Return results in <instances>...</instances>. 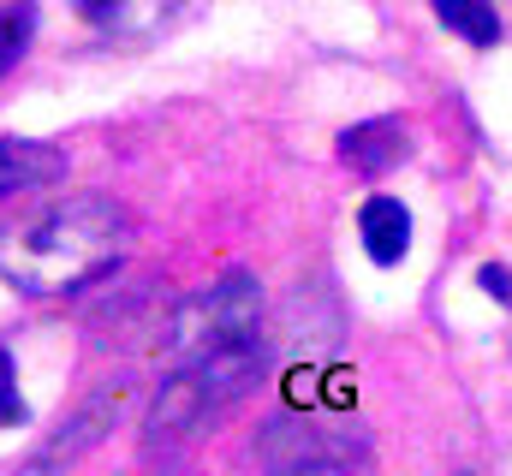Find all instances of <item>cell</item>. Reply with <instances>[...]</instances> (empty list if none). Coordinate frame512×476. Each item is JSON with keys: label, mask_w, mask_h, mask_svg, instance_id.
<instances>
[{"label": "cell", "mask_w": 512, "mask_h": 476, "mask_svg": "<svg viewBox=\"0 0 512 476\" xmlns=\"http://www.w3.org/2000/svg\"><path fill=\"white\" fill-rule=\"evenodd\" d=\"M126 238L131 215L114 197L78 191L0 233V280H12L18 292H72L114 268L126 256Z\"/></svg>", "instance_id": "cell-1"}, {"label": "cell", "mask_w": 512, "mask_h": 476, "mask_svg": "<svg viewBox=\"0 0 512 476\" xmlns=\"http://www.w3.org/2000/svg\"><path fill=\"white\" fill-rule=\"evenodd\" d=\"M268 369V340L262 334H239V340H221L209 352L179 357V369L161 381L155 405H149V441H185L197 435L209 417L233 411L245 393L256 387V375Z\"/></svg>", "instance_id": "cell-2"}, {"label": "cell", "mask_w": 512, "mask_h": 476, "mask_svg": "<svg viewBox=\"0 0 512 476\" xmlns=\"http://www.w3.org/2000/svg\"><path fill=\"white\" fill-rule=\"evenodd\" d=\"M256 316H262V292H256V280L251 274H227V280L191 292V298L173 310V322H167V352L191 357V352L221 346V340H239V334H251L256 328Z\"/></svg>", "instance_id": "cell-3"}, {"label": "cell", "mask_w": 512, "mask_h": 476, "mask_svg": "<svg viewBox=\"0 0 512 476\" xmlns=\"http://www.w3.org/2000/svg\"><path fill=\"white\" fill-rule=\"evenodd\" d=\"M262 459L274 476H364L370 459L352 435H334L322 423H274L262 435Z\"/></svg>", "instance_id": "cell-4"}, {"label": "cell", "mask_w": 512, "mask_h": 476, "mask_svg": "<svg viewBox=\"0 0 512 476\" xmlns=\"http://www.w3.org/2000/svg\"><path fill=\"white\" fill-rule=\"evenodd\" d=\"M405 155H411V143H405L399 119H364V125H352L340 137V161L352 173H364V179H382L387 167H399Z\"/></svg>", "instance_id": "cell-5"}, {"label": "cell", "mask_w": 512, "mask_h": 476, "mask_svg": "<svg viewBox=\"0 0 512 476\" xmlns=\"http://www.w3.org/2000/svg\"><path fill=\"white\" fill-rule=\"evenodd\" d=\"M66 173V155L54 143H30V137H0V203L24 197L36 185H54Z\"/></svg>", "instance_id": "cell-6"}, {"label": "cell", "mask_w": 512, "mask_h": 476, "mask_svg": "<svg viewBox=\"0 0 512 476\" xmlns=\"http://www.w3.org/2000/svg\"><path fill=\"white\" fill-rule=\"evenodd\" d=\"M358 233H364V250L387 268V262H399L411 250V215H405L399 197H370L358 209Z\"/></svg>", "instance_id": "cell-7"}, {"label": "cell", "mask_w": 512, "mask_h": 476, "mask_svg": "<svg viewBox=\"0 0 512 476\" xmlns=\"http://www.w3.org/2000/svg\"><path fill=\"white\" fill-rule=\"evenodd\" d=\"M435 18H441L447 30H459L471 48H495V42H501L495 0H435Z\"/></svg>", "instance_id": "cell-8"}, {"label": "cell", "mask_w": 512, "mask_h": 476, "mask_svg": "<svg viewBox=\"0 0 512 476\" xmlns=\"http://www.w3.org/2000/svg\"><path fill=\"white\" fill-rule=\"evenodd\" d=\"M30 30H36V6L30 0H18V6H6L0 12V78L18 66V54L30 48Z\"/></svg>", "instance_id": "cell-9"}, {"label": "cell", "mask_w": 512, "mask_h": 476, "mask_svg": "<svg viewBox=\"0 0 512 476\" xmlns=\"http://www.w3.org/2000/svg\"><path fill=\"white\" fill-rule=\"evenodd\" d=\"M30 411H24V393H18V369H12V357L0 352V429H18Z\"/></svg>", "instance_id": "cell-10"}, {"label": "cell", "mask_w": 512, "mask_h": 476, "mask_svg": "<svg viewBox=\"0 0 512 476\" xmlns=\"http://www.w3.org/2000/svg\"><path fill=\"white\" fill-rule=\"evenodd\" d=\"M477 286H483L489 298H501V304H512V268H501V262H483Z\"/></svg>", "instance_id": "cell-11"}, {"label": "cell", "mask_w": 512, "mask_h": 476, "mask_svg": "<svg viewBox=\"0 0 512 476\" xmlns=\"http://www.w3.org/2000/svg\"><path fill=\"white\" fill-rule=\"evenodd\" d=\"M78 12H84V18H114L120 0H78Z\"/></svg>", "instance_id": "cell-12"}]
</instances>
